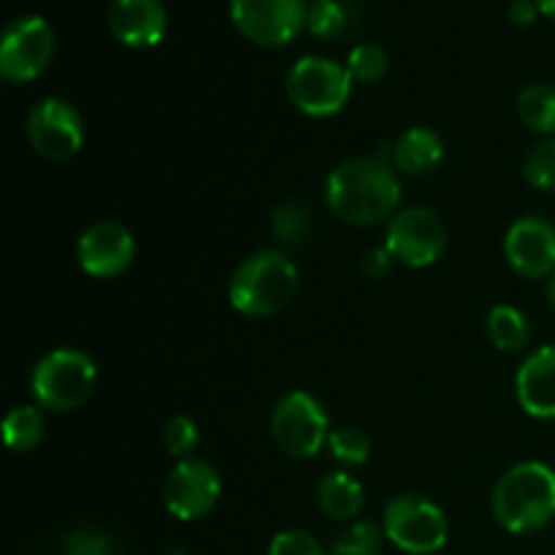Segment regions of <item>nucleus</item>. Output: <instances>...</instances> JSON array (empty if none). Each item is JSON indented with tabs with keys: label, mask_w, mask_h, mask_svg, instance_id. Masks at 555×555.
Instances as JSON below:
<instances>
[{
	"label": "nucleus",
	"mask_w": 555,
	"mask_h": 555,
	"mask_svg": "<svg viewBox=\"0 0 555 555\" xmlns=\"http://www.w3.org/2000/svg\"><path fill=\"white\" fill-rule=\"evenodd\" d=\"M545 296H547V301H551V307L555 309V271L547 276V282H545Z\"/></svg>",
	"instance_id": "72a5a7b5"
},
{
	"label": "nucleus",
	"mask_w": 555,
	"mask_h": 555,
	"mask_svg": "<svg viewBox=\"0 0 555 555\" xmlns=\"http://www.w3.org/2000/svg\"><path fill=\"white\" fill-rule=\"evenodd\" d=\"M318 504L331 520H352L363 509V486L347 472H331L318 482Z\"/></svg>",
	"instance_id": "a211bd4d"
},
{
	"label": "nucleus",
	"mask_w": 555,
	"mask_h": 555,
	"mask_svg": "<svg viewBox=\"0 0 555 555\" xmlns=\"http://www.w3.org/2000/svg\"><path fill=\"white\" fill-rule=\"evenodd\" d=\"M106 20L112 36L130 49L157 47L168 30L163 0H112Z\"/></svg>",
	"instance_id": "2eb2a0df"
},
{
	"label": "nucleus",
	"mask_w": 555,
	"mask_h": 555,
	"mask_svg": "<svg viewBox=\"0 0 555 555\" xmlns=\"http://www.w3.org/2000/svg\"><path fill=\"white\" fill-rule=\"evenodd\" d=\"M54 54V33L43 16L9 22L0 38V74L9 81H33L47 70Z\"/></svg>",
	"instance_id": "6e6552de"
},
{
	"label": "nucleus",
	"mask_w": 555,
	"mask_h": 555,
	"mask_svg": "<svg viewBox=\"0 0 555 555\" xmlns=\"http://www.w3.org/2000/svg\"><path fill=\"white\" fill-rule=\"evenodd\" d=\"M518 114L531 130L555 135V87L529 85L518 95Z\"/></svg>",
	"instance_id": "aec40b11"
},
{
	"label": "nucleus",
	"mask_w": 555,
	"mask_h": 555,
	"mask_svg": "<svg viewBox=\"0 0 555 555\" xmlns=\"http://www.w3.org/2000/svg\"><path fill=\"white\" fill-rule=\"evenodd\" d=\"M537 5H540V14L555 22V0H537Z\"/></svg>",
	"instance_id": "473e14b6"
},
{
	"label": "nucleus",
	"mask_w": 555,
	"mask_h": 555,
	"mask_svg": "<svg viewBox=\"0 0 555 555\" xmlns=\"http://www.w3.org/2000/svg\"><path fill=\"white\" fill-rule=\"evenodd\" d=\"M444 146L431 128H410L393 146V163L404 173H426L439 166Z\"/></svg>",
	"instance_id": "f3484780"
},
{
	"label": "nucleus",
	"mask_w": 555,
	"mask_h": 555,
	"mask_svg": "<svg viewBox=\"0 0 555 555\" xmlns=\"http://www.w3.org/2000/svg\"><path fill=\"white\" fill-rule=\"evenodd\" d=\"M98 383L92 358L81 350H52L36 363L30 377L33 399L52 412H70L85 404Z\"/></svg>",
	"instance_id": "20e7f679"
},
{
	"label": "nucleus",
	"mask_w": 555,
	"mask_h": 555,
	"mask_svg": "<svg viewBox=\"0 0 555 555\" xmlns=\"http://www.w3.org/2000/svg\"><path fill=\"white\" fill-rule=\"evenodd\" d=\"M540 16V5H537V0H513L509 3V22L513 25H531V22Z\"/></svg>",
	"instance_id": "2f4dec72"
},
{
	"label": "nucleus",
	"mask_w": 555,
	"mask_h": 555,
	"mask_svg": "<svg viewBox=\"0 0 555 555\" xmlns=\"http://www.w3.org/2000/svg\"><path fill=\"white\" fill-rule=\"evenodd\" d=\"M298 291V269L280 249L255 253L233 271L228 301L247 318H269L282 312Z\"/></svg>",
	"instance_id": "7ed1b4c3"
},
{
	"label": "nucleus",
	"mask_w": 555,
	"mask_h": 555,
	"mask_svg": "<svg viewBox=\"0 0 555 555\" xmlns=\"http://www.w3.org/2000/svg\"><path fill=\"white\" fill-rule=\"evenodd\" d=\"M222 482L215 466L201 459H184L163 482L166 509L179 520H201L220 502Z\"/></svg>",
	"instance_id": "9d476101"
},
{
	"label": "nucleus",
	"mask_w": 555,
	"mask_h": 555,
	"mask_svg": "<svg viewBox=\"0 0 555 555\" xmlns=\"http://www.w3.org/2000/svg\"><path fill=\"white\" fill-rule=\"evenodd\" d=\"M347 25V11L339 0H314L307 11V27L318 38L341 36Z\"/></svg>",
	"instance_id": "a878e982"
},
{
	"label": "nucleus",
	"mask_w": 555,
	"mask_h": 555,
	"mask_svg": "<svg viewBox=\"0 0 555 555\" xmlns=\"http://www.w3.org/2000/svg\"><path fill=\"white\" fill-rule=\"evenodd\" d=\"M347 70L358 85H374L388 70V54L377 43H358L347 57Z\"/></svg>",
	"instance_id": "5701e85b"
},
{
	"label": "nucleus",
	"mask_w": 555,
	"mask_h": 555,
	"mask_svg": "<svg viewBox=\"0 0 555 555\" xmlns=\"http://www.w3.org/2000/svg\"><path fill=\"white\" fill-rule=\"evenodd\" d=\"M529 320L520 309L507 307V304L491 309V314H488V339L496 350L520 352L529 345Z\"/></svg>",
	"instance_id": "6ab92c4d"
},
{
	"label": "nucleus",
	"mask_w": 555,
	"mask_h": 555,
	"mask_svg": "<svg viewBox=\"0 0 555 555\" xmlns=\"http://www.w3.org/2000/svg\"><path fill=\"white\" fill-rule=\"evenodd\" d=\"M507 263L526 280H542L555 271V228L542 217L513 222L504 236Z\"/></svg>",
	"instance_id": "4468645a"
},
{
	"label": "nucleus",
	"mask_w": 555,
	"mask_h": 555,
	"mask_svg": "<svg viewBox=\"0 0 555 555\" xmlns=\"http://www.w3.org/2000/svg\"><path fill=\"white\" fill-rule=\"evenodd\" d=\"M390 266H393V255H390L385 247L372 249V253L363 255V260H361L363 274H369L372 280H383V276L390 271Z\"/></svg>",
	"instance_id": "7c9ffc66"
},
{
	"label": "nucleus",
	"mask_w": 555,
	"mask_h": 555,
	"mask_svg": "<svg viewBox=\"0 0 555 555\" xmlns=\"http://www.w3.org/2000/svg\"><path fill=\"white\" fill-rule=\"evenodd\" d=\"M325 201L339 220L374 225L399 209L401 182L383 157H350L331 171Z\"/></svg>",
	"instance_id": "f257e3e1"
},
{
	"label": "nucleus",
	"mask_w": 555,
	"mask_h": 555,
	"mask_svg": "<svg viewBox=\"0 0 555 555\" xmlns=\"http://www.w3.org/2000/svg\"><path fill=\"white\" fill-rule=\"evenodd\" d=\"M269 555H325V551L312 534L291 529V531H280V534L271 540Z\"/></svg>",
	"instance_id": "c85d7f7f"
},
{
	"label": "nucleus",
	"mask_w": 555,
	"mask_h": 555,
	"mask_svg": "<svg viewBox=\"0 0 555 555\" xmlns=\"http://www.w3.org/2000/svg\"><path fill=\"white\" fill-rule=\"evenodd\" d=\"M328 448L331 455L345 466H363L369 461V455H372V442H369V437L361 428L352 426L331 431Z\"/></svg>",
	"instance_id": "b1692460"
},
{
	"label": "nucleus",
	"mask_w": 555,
	"mask_h": 555,
	"mask_svg": "<svg viewBox=\"0 0 555 555\" xmlns=\"http://www.w3.org/2000/svg\"><path fill=\"white\" fill-rule=\"evenodd\" d=\"M304 0H231L236 30L260 47H285L307 25Z\"/></svg>",
	"instance_id": "1a4fd4ad"
},
{
	"label": "nucleus",
	"mask_w": 555,
	"mask_h": 555,
	"mask_svg": "<svg viewBox=\"0 0 555 555\" xmlns=\"http://www.w3.org/2000/svg\"><path fill=\"white\" fill-rule=\"evenodd\" d=\"M133 233L119 222H95L81 233L76 244V260L81 271L98 280H112L122 274L133 263Z\"/></svg>",
	"instance_id": "ddd939ff"
},
{
	"label": "nucleus",
	"mask_w": 555,
	"mask_h": 555,
	"mask_svg": "<svg viewBox=\"0 0 555 555\" xmlns=\"http://www.w3.org/2000/svg\"><path fill=\"white\" fill-rule=\"evenodd\" d=\"M515 396L526 415L537 421L555 417V345L531 352L515 377Z\"/></svg>",
	"instance_id": "dca6fc26"
},
{
	"label": "nucleus",
	"mask_w": 555,
	"mask_h": 555,
	"mask_svg": "<svg viewBox=\"0 0 555 555\" xmlns=\"http://www.w3.org/2000/svg\"><path fill=\"white\" fill-rule=\"evenodd\" d=\"M524 177L531 188L555 190V135L531 146L524 160Z\"/></svg>",
	"instance_id": "393cba45"
},
{
	"label": "nucleus",
	"mask_w": 555,
	"mask_h": 555,
	"mask_svg": "<svg viewBox=\"0 0 555 555\" xmlns=\"http://www.w3.org/2000/svg\"><path fill=\"white\" fill-rule=\"evenodd\" d=\"M493 518L513 534L540 531L555 518V472L540 461H524L502 475L491 496Z\"/></svg>",
	"instance_id": "f03ea898"
},
{
	"label": "nucleus",
	"mask_w": 555,
	"mask_h": 555,
	"mask_svg": "<svg viewBox=\"0 0 555 555\" xmlns=\"http://www.w3.org/2000/svg\"><path fill=\"white\" fill-rule=\"evenodd\" d=\"M271 231L280 242L285 244H301L312 231V215L309 206L298 204V201H285L271 215Z\"/></svg>",
	"instance_id": "4be33fe9"
},
{
	"label": "nucleus",
	"mask_w": 555,
	"mask_h": 555,
	"mask_svg": "<svg viewBox=\"0 0 555 555\" xmlns=\"http://www.w3.org/2000/svg\"><path fill=\"white\" fill-rule=\"evenodd\" d=\"M383 534L379 526L374 524H356L334 542L331 555H377L383 545Z\"/></svg>",
	"instance_id": "bb28decb"
},
{
	"label": "nucleus",
	"mask_w": 555,
	"mask_h": 555,
	"mask_svg": "<svg viewBox=\"0 0 555 555\" xmlns=\"http://www.w3.org/2000/svg\"><path fill=\"white\" fill-rule=\"evenodd\" d=\"M65 555H114L112 540L95 529L74 531L65 542Z\"/></svg>",
	"instance_id": "c756f323"
},
{
	"label": "nucleus",
	"mask_w": 555,
	"mask_h": 555,
	"mask_svg": "<svg viewBox=\"0 0 555 555\" xmlns=\"http://www.w3.org/2000/svg\"><path fill=\"white\" fill-rule=\"evenodd\" d=\"M383 531L399 551L431 555L448 545V518L421 493H401L385 507Z\"/></svg>",
	"instance_id": "423d86ee"
},
{
	"label": "nucleus",
	"mask_w": 555,
	"mask_h": 555,
	"mask_svg": "<svg viewBox=\"0 0 555 555\" xmlns=\"http://www.w3.org/2000/svg\"><path fill=\"white\" fill-rule=\"evenodd\" d=\"M287 98L309 117H331L347 106L352 76L347 65L328 57H301L287 70Z\"/></svg>",
	"instance_id": "39448f33"
},
{
	"label": "nucleus",
	"mask_w": 555,
	"mask_h": 555,
	"mask_svg": "<svg viewBox=\"0 0 555 555\" xmlns=\"http://www.w3.org/2000/svg\"><path fill=\"white\" fill-rule=\"evenodd\" d=\"M27 139L47 160H68L85 144V122L68 101L43 98L27 117Z\"/></svg>",
	"instance_id": "f8f14e48"
},
{
	"label": "nucleus",
	"mask_w": 555,
	"mask_h": 555,
	"mask_svg": "<svg viewBox=\"0 0 555 555\" xmlns=\"http://www.w3.org/2000/svg\"><path fill=\"white\" fill-rule=\"evenodd\" d=\"M271 437L293 459H314L328 442V415L307 390H293L271 412Z\"/></svg>",
	"instance_id": "0eeeda50"
},
{
	"label": "nucleus",
	"mask_w": 555,
	"mask_h": 555,
	"mask_svg": "<svg viewBox=\"0 0 555 555\" xmlns=\"http://www.w3.org/2000/svg\"><path fill=\"white\" fill-rule=\"evenodd\" d=\"M43 431H47V421H43V412L38 406H16L3 421L5 444L11 450H20V453L36 448L43 439Z\"/></svg>",
	"instance_id": "412c9836"
},
{
	"label": "nucleus",
	"mask_w": 555,
	"mask_h": 555,
	"mask_svg": "<svg viewBox=\"0 0 555 555\" xmlns=\"http://www.w3.org/2000/svg\"><path fill=\"white\" fill-rule=\"evenodd\" d=\"M198 426L195 421H190L188 415H177L166 423L163 428V444H166L168 455L171 459H193L195 448H198Z\"/></svg>",
	"instance_id": "cd10ccee"
},
{
	"label": "nucleus",
	"mask_w": 555,
	"mask_h": 555,
	"mask_svg": "<svg viewBox=\"0 0 555 555\" xmlns=\"http://www.w3.org/2000/svg\"><path fill=\"white\" fill-rule=\"evenodd\" d=\"M444 225L431 209H404L390 220L388 236H385V249L393 255L399 263L412 266V269H426L437 263L444 253Z\"/></svg>",
	"instance_id": "9b49d317"
}]
</instances>
